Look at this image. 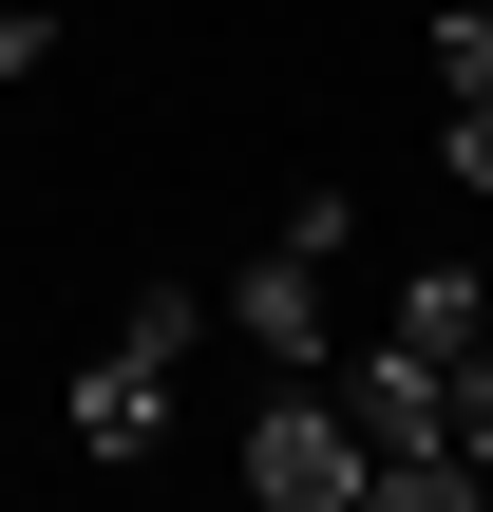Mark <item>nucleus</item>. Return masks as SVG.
<instances>
[{
  "label": "nucleus",
  "instance_id": "obj_1",
  "mask_svg": "<svg viewBox=\"0 0 493 512\" xmlns=\"http://www.w3.org/2000/svg\"><path fill=\"white\" fill-rule=\"evenodd\" d=\"M190 361H209V285H133V304H114V342H95V361H76V399H57V418H76V456H152V437H171V399H190Z\"/></svg>",
  "mask_w": 493,
  "mask_h": 512
},
{
  "label": "nucleus",
  "instance_id": "obj_2",
  "mask_svg": "<svg viewBox=\"0 0 493 512\" xmlns=\"http://www.w3.org/2000/svg\"><path fill=\"white\" fill-rule=\"evenodd\" d=\"M342 418H361V456H380V512H456V494H493L475 456H456V361L361 342V361H342Z\"/></svg>",
  "mask_w": 493,
  "mask_h": 512
},
{
  "label": "nucleus",
  "instance_id": "obj_3",
  "mask_svg": "<svg viewBox=\"0 0 493 512\" xmlns=\"http://www.w3.org/2000/svg\"><path fill=\"white\" fill-rule=\"evenodd\" d=\"M342 247H361V190H304V209H285V247L228 285V323H247L266 361H323V323H342V304H323V285H342Z\"/></svg>",
  "mask_w": 493,
  "mask_h": 512
},
{
  "label": "nucleus",
  "instance_id": "obj_4",
  "mask_svg": "<svg viewBox=\"0 0 493 512\" xmlns=\"http://www.w3.org/2000/svg\"><path fill=\"white\" fill-rule=\"evenodd\" d=\"M247 494L266 512H380V456H361L342 399H266L247 418Z\"/></svg>",
  "mask_w": 493,
  "mask_h": 512
},
{
  "label": "nucleus",
  "instance_id": "obj_5",
  "mask_svg": "<svg viewBox=\"0 0 493 512\" xmlns=\"http://www.w3.org/2000/svg\"><path fill=\"white\" fill-rule=\"evenodd\" d=\"M380 342H418V361H475V342H493V285H475V266H418Z\"/></svg>",
  "mask_w": 493,
  "mask_h": 512
},
{
  "label": "nucleus",
  "instance_id": "obj_6",
  "mask_svg": "<svg viewBox=\"0 0 493 512\" xmlns=\"http://www.w3.org/2000/svg\"><path fill=\"white\" fill-rule=\"evenodd\" d=\"M437 95H493V0H437Z\"/></svg>",
  "mask_w": 493,
  "mask_h": 512
},
{
  "label": "nucleus",
  "instance_id": "obj_7",
  "mask_svg": "<svg viewBox=\"0 0 493 512\" xmlns=\"http://www.w3.org/2000/svg\"><path fill=\"white\" fill-rule=\"evenodd\" d=\"M437 171H456V190H493V95H456V114H437Z\"/></svg>",
  "mask_w": 493,
  "mask_h": 512
},
{
  "label": "nucleus",
  "instance_id": "obj_8",
  "mask_svg": "<svg viewBox=\"0 0 493 512\" xmlns=\"http://www.w3.org/2000/svg\"><path fill=\"white\" fill-rule=\"evenodd\" d=\"M38 57H57V0H0V95H19Z\"/></svg>",
  "mask_w": 493,
  "mask_h": 512
}]
</instances>
